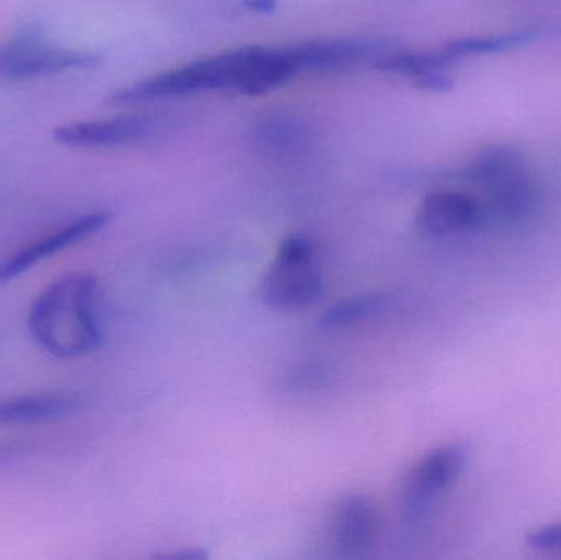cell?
<instances>
[{"instance_id":"6da1fadb","label":"cell","mask_w":561,"mask_h":560,"mask_svg":"<svg viewBox=\"0 0 561 560\" xmlns=\"http://www.w3.org/2000/svg\"><path fill=\"white\" fill-rule=\"evenodd\" d=\"M33 341L56 358L84 357L102 344L98 282L88 273H71L49 283L26 318Z\"/></svg>"},{"instance_id":"7a4b0ae2","label":"cell","mask_w":561,"mask_h":560,"mask_svg":"<svg viewBox=\"0 0 561 560\" xmlns=\"http://www.w3.org/2000/svg\"><path fill=\"white\" fill-rule=\"evenodd\" d=\"M250 46L199 59L171 71L160 72L111 92L105 102L111 105L141 104L209 89H236L249 61Z\"/></svg>"},{"instance_id":"3957f363","label":"cell","mask_w":561,"mask_h":560,"mask_svg":"<svg viewBox=\"0 0 561 560\" xmlns=\"http://www.w3.org/2000/svg\"><path fill=\"white\" fill-rule=\"evenodd\" d=\"M322 289L312 242L300 236L284 239L263 278L266 305L278 311H304L319 301Z\"/></svg>"},{"instance_id":"277c9868","label":"cell","mask_w":561,"mask_h":560,"mask_svg":"<svg viewBox=\"0 0 561 560\" xmlns=\"http://www.w3.org/2000/svg\"><path fill=\"white\" fill-rule=\"evenodd\" d=\"M101 56L81 49L59 48L38 36H20L0 46V79L45 78L68 71H84L101 65Z\"/></svg>"},{"instance_id":"5b68a950","label":"cell","mask_w":561,"mask_h":560,"mask_svg":"<svg viewBox=\"0 0 561 560\" xmlns=\"http://www.w3.org/2000/svg\"><path fill=\"white\" fill-rule=\"evenodd\" d=\"M468 450L460 444H447L428 450L409 472L402 490V502L412 515L431 505L463 472Z\"/></svg>"},{"instance_id":"8992f818","label":"cell","mask_w":561,"mask_h":560,"mask_svg":"<svg viewBox=\"0 0 561 560\" xmlns=\"http://www.w3.org/2000/svg\"><path fill=\"white\" fill-rule=\"evenodd\" d=\"M111 214L102 213V210L101 213L85 214V216L78 217L65 226L56 227V229L39 236L38 239L26 243L0 263V286L19 278L20 275L38 265L43 260L91 239L92 236L101 232L111 222Z\"/></svg>"},{"instance_id":"52a82bcc","label":"cell","mask_w":561,"mask_h":560,"mask_svg":"<svg viewBox=\"0 0 561 560\" xmlns=\"http://www.w3.org/2000/svg\"><path fill=\"white\" fill-rule=\"evenodd\" d=\"M488 216L483 199L465 191H434L422 201L417 227L428 237H447L481 229Z\"/></svg>"},{"instance_id":"ba28073f","label":"cell","mask_w":561,"mask_h":560,"mask_svg":"<svg viewBox=\"0 0 561 560\" xmlns=\"http://www.w3.org/2000/svg\"><path fill=\"white\" fill-rule=\"evenodd\" d=\"M290 49L299 71H327L366 61L375 62L394 48L382 39L342 38L300 43L290 46Z\"/></svg>"},{"instance_id":"9c48e42d","label":"cell","mask_w":561,"mask_h":560,"mask_svg":"<svg viewBox=\"0 0 561 560\" xmlns=\"http://www.w3.org/2000/svg\"><path fill=\"white\" fill-rule=\"evenodd\" d=\"M329 533L333 545L343 555L369 551L381 535L378 508L366 496H343L333 506Z\"/></svg>"},{"instance_id":"30bf717a","label":"cell","mask_w":561,"mask_h":560,"mask_svg":"<svg viewBox=\"0 0 561 560\" xmlns=\"http://www.w3.org/2000/svg\"><path fill=\"white\" fill-rule=\"evenodd\" d=\"M153 125L147 117H121L112 121L72 122L53 130L58 144L72 148H107L137 144L150 137Z\"/></svg>"},{"instance_id":"8fae6325","label":"cell","mask_w":561,"mask_h":560,"mask_svg":"<svg viewBox=\"0 0 561 560\" xmlns=\"http://www.w3.org/2000/svg\"><path fill=\"white\" fill-rule=\"evenodd\" d=\"M481 191L484 193L481 199L486 209L488 224L523 222L539 206V186L527 167L506 174Z\"/></svg>"},{"instance_id":"7c38bea8","label":"cell","mask_w":561,"mask_h":560,"mask_svg":"<svg viewBox=\"0 0 561 560\" xmlns=\"http://www.w3.org/2000/svg\"><path fill=\"white\" fill-rule=\"evenodd\" d=\"M79 408V398L69 393L25 395L0 403V424H35L61 420Z\"/></svg>"},{"instance_id":"4fadbf2b","label":"cell","mask_w":561,"mask_h":560,"mask_svg":"<svg viewBox=\"0 0 561 560\" xmlns=\"http://www.w3.org/2000/svg\"><path fill=\"white\" fill-rule=\"evenodd\" d=\"M542 35V28L514 30L507 33H494L486 36H465L451 39L442 52L455 61L467 56L493 55V53L510 52L519 46L529 45Z\"/></svg>"},{"instance_id":"5bb4252c","label":"cell","mask_w":561,"mask_h":560,"mask_svg":"<svg viewBox=\"0 0 561 560\" xmlns=\"http://www.w3.org/2000/svg\"><path fill=\"white\" fill-rule=\"evenodd\" d=\"M526 167L523 153L507 145H491L474 155L467 168V178L474 186L484 190L494 181L519 168Z\"/></svg>"},{"instance_id":"9a60e30c","label":"cell","mask_w":561,"mask_h":560,"mask_svg":"<svg viewBox=\"0 0 561 560\" xmlns=\"http://www.w3.org/2000/svg\"><path fill=\"white\" fill-rule=\"evenodd\" d=\"M450 62L454 61L442 49L437 53H405L392 49L388 55L376 59L375 68L378 71L417 79L421 76L428 75V72L448 69Z\"/></svg>"},{"instance_id":"2e32d148","label":"cell","mask_w":561,"mask_h":560,"mask_svg":"<svg viewBox=\"0 0 561 560\" xmlns=\"http://www.w3.org/2000/svg\"><path fill=\"white\" fill-rule=\"evenodd\" d=\"M385 302V293H365V295L342 299L327 309L325 315L322 316V325L329 329H340L356 324V322L365 321L379 312Z\"/></svg>"},{"instance_id":"e0dca14e","label":"cell","mask_w":561,"mask_h":560,"mask_svg":"<svg viewBox=\"0 0 561 560\" xmlns=\"http://www.w3.org/2000/svg\"><path fill=\"white\" fill-rule=\"evenodd\" d=\"M527 545L537 551H561V525L534 529L527 535Z\"/></svg>"},{"instance_id":"ac0fdd59","label":"cell","mask_w":561,"mask_h":560,"mask_svg":"<svg viewBox=\"0 0 561 560\" xmlns=\"http://www.w3.org/2000/svg\"><path fill=\"white\" fill-rule=\"evenodd\" d=\"M414 82L422 91L445 92L454 88V79L448 75V69L428 72V75L414 79Z\"/></svg>"},{"instance_id":"d6986e66","label":"cell","mask_w":561,"mask_h":560,"mask_svg":"<svg viewBox=\"0 0 561 560\" xmlns=\"http://www.w3.org/2000/svg\"><path fill=\"white\" fill-rule=\"evenodd\" d=\"M276 0H245V5L255 12H270L275 7Z\"/></svg>"},{"instance_id":"ffe728a7","label":"cell","mask_w":561,"mask_h":560,"mask_svg":"<svg viewBox=\"0 0 561 560\" xmlns=\"http://www.w3.org/2000/svg\"><path fill=\"white\" fill-rule=\"evenodd\" d=\"M10 456H12V450L7 449V447L0 446V466H2V464H5L7 460L10 459Z\"/></svg>"}]
</instances>
